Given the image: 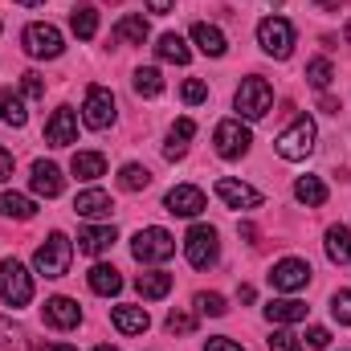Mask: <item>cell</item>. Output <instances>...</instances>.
Listing matches in <instances>:
<instances>
[{
    "instance_id": "obj_1",
    "label": "cell",
    "mask_w": 351,
    "mask_h": 351,
    "mask_svg": "<svg viewBox=\"0 0 351 351\" xmlns=\"http://www.w3.org/2000/svg\"><path fill=\"white\" fill-rule=\"evenodd\" d=\"M315 139H319V127H315V119L311 114H298L282 135H278V143H274V152L282 156V160H290V164H298V160H306L311 152H315Z\"/></svg>"
},
{
    "instance_id": "obj_2",
    "label": "cell",
    "mask_w": 351,
    "mask_h": 351,
    "mask_svg": "<svg viewBox=\"0 0 351 351\" xmlns=\"http://www.w3.org/2000/svg\"><path fill=\"white\" fill-rule=\"evenodd\" d=\"M70 258H74V241L66 233H49L45 245H37L33 265H37L41 278H66L70 274Z\"/></svg>"
},
{
    "instance_id": "obj_3",
    "label": "cell",
    "mask_w": 351,
    "mask_h": 351,
    "mask_svg": "<svg viewBox=\"0 0 351 351\" xmlns=\"http://www.w3.org/2000/svg\"><path fill=\"white\" fill-rule=\"evenodd\" d=\"M131 254H135V262L152 265V262H168L176 254V237L168 229H160V225H152V229H139L135 237H131Z\"/></svg>"
},
{
    "instance_id": "obj_4",
    "label": "cell",
    "mask_w": 351,
    "mask_h": 351,
    "mask_svg": "<svg viewBox=\"0 0 351 351\" xmlns=\"http://www.w3.org/2000/svg\"><path fill=\"white\" fill-rule=\"evenodd\" d=\"M0 302L4 306H29L33 302V278L21 262H0Z\"/></svg>"
},
{
    "instance_id": "obj_5",
    "label": "cell",
    "mask_w": 351,
    "mask_h": 351,
    "mask_svg": "<svg viewBox=\"0 0 351 351\" xmlns=\"http://www.w3.org/2000/svg\"><path fill=\"white\" fill-rule=\"evenodd\" d=\"M233 106H237L241 119H265L269 106H274V90H269L265 78H245L233 94Z\"/></svg>"
},
{
    "instance_id": "obj_6",
    "label": "cell",
    "mask_w": 351,
    "mask_h": 351,
    "mask_svg": "<svg viewBox=\"0 0 351 351\" xmlns=\"http://www.w3.org/2000/svg\"><path fill=\"white\" fill-rule=\"evenodd\" d=\"M258 45H262L269 58L286 62L290 49H294V25L286 16H265L262 25H258Z\"/></svg>"
},
{
    "instance_id": "obj_7",
    "label": "cell",
    "mask_w": 351,
    "mask_h": 351,
    "mask_svg": "<svg viewBox=\"0 0 351 351\" xmlns=\"http://www.w3.org/2000/svg\"><path fill=\"white\" fill-rule=\"evenodd\" d=\"M221 254V241H217V229L213 225H192L188 237H184V258L196 265V269H208Z\"/></svg>"
},
{
    "instance_id": "obj_8",
    "label": "cell",
    "mask_w": 351,
    "mask_h": 351,
    "mask_svg": "<svg viewBox=\"0 0 351 351\" xmlns=\"http://www.w3.org/2000/svg\"><path fill=\"white\" fill-rule=\"evenodd\" d=\"M213 143H217V156H221V160H241V156L250 152L254 135H250V127H245L241 119H225V123H217Z\"/></svg>"
},
{
    "instance_id": "obj_9",
    "label": "cell",
    "mask_w": 351,
    "mask_h": 351,
    "mask_svg": "<svg viewBox=\"0 0 351 351\" xmlns=\"http://www.w3.org/2000/svg\"><path fill=\"white\" fill-rule=\"evenodd\" d=\"M21 41H25V53H29V58H62V49H66L62 33H58L53 25H45V21H33Z\"/></svg>"
},
{
    "instance_id": "obj_10",
    "label": "cell",
    "mask_w": 351,
    "mask_h": 351,
    "mask_svg": "<svg viewBox=\"0 0 351 351\" xmlns=\"http://www.w3.org/2000/svg\"><path fill=\"white\" fill-rule=\"evenodd\" d=\"M82 123L90 131H106L114 123V94L106 86H90L86 102H82Z\"/></svg>"
},
{
    "instance_id": "obj_11",
    "label": "cell",
    "mask_w": 351,
    "mask_h": 351,
    "mask_svg": "<svg viewBox=\"0 0 351 351\" xmlns=\"http://www.w3.org/2000/svg\"><path fill=\"white\" fill-rule=\"evenodd\" d=\"M269 286L282 290V294L306 290V286H311V265L302 262V258H282V262L269 269Z\"/></svg>"
},
{
    "instance_id": "obj_12",
    "label": "cell",
    "mask_w": 351,
    "mask_h": 351,
    "mask_svg": "<svg viewBox=\"0 0 351 351\" xmlns=\"http://www.w3.org/2000/svg\"><path fill=\"white\" fill-rule=\"evenodd\" d=\"M74 139H78V114L70 106H58L45 123V143L49 147H70Z\"/></svg>"
},
{
    "instance_id": "obj_13",
    "label": "cell",
    "mask_w": 351,
    "mask_h": 351,
    "mask_svg": "<svg viewBox=\"0 0 351 351\" xmlns=\"http://www.w3.org/2000/svg\"><path fill=\"white\" fill-rule=\"evenodd\" d=\"M164 208L172 217H200L204 213V192L196 184H176L172 192L164 196Z\"/></svg>"
},
{
    "instance_id": "obj_14",
    "label": "cell",
    "mask_w": 351,
    "mask_h": 351,
    "mask_svg": "<svg viewBox=\"0 0 351 351\" xmlns=\"http://www.w3.org/2000/svg\"><path fill=\"white\" fill-rule=\"evenodd\" d=\"M217 196H221L229 208H258V204H262V192L250 188V184H241V180H233V176H221V180H217Z\"/></svg>"
},
{
    "instance_id": "obj_15",
    "label": "cell",
    "mask_w": 351,
    "mask_h": 351,
    "mask_svg": "<svg viewBox=\"0 0 351 351\" xmlns=\"http://www.w3.org/2000/svg\"><path fill=\"white\" fill-rule=\"evenodd\" d=\"M45 323H49V327H58V331H70V327H78V323H82V306H78L74 298L58 294V298H49V302H45Z\"/></svg>"
},
{
    "instance_id": "obj_16",
    "label": "cell",
    "mask_w": 351,
    "mask_h": 351,
    "mask_svg": "<svg viewBox=\"0 0 351 351\" xmlns=\"http://www.w3.org/2000/svg\"><path fill=\"white\" fill-rule=\"evenodd\" d=\"M29 184H33V192H37V196H45V200L62 196V188H66V180H62V168H58V164H45V160H37V164H33V176H29Z\"/></svg>"
},
{
    "instance_id": "obj_17",
    "label": "cell",
    "mask_w": 351,
    "mask_h": 351,
    "mask_svg": "<svg viewBox=\"0 0 351 351\" xmlns=\"http://www.w3.org/2000/svg\"><path fill=\"white\" fill-rule=\"evenodd\" d=\"M110 208H114V200H110L102 188H86V192L74 196V213H78V217H90V221L110 217Z\"/></svg>"
},
{
    "instance_id": "obj_18",
    "label": "cell",
    "mask_w": 351,
    "mask_h": 351,
    "mask_svg": "<svg viewBox=\"0 0 351 351\" xmlns=\"http://www.w3.org/2000/svg\"><path fill=\"white\" fill-rule=\"evenodd\" d=\"M192 41H196V49H200L204 58H225V49H229V41H225V33H221L217 25H208V21H200V25H192Z\"/></svg>"
},
{
    "instance_id": "obj_19",
    "label": "cell",
    "mask_w": 351,
    "mask_h": 351,
    "mask_svg": "<svg viewBox=\"0 0 351 351\" xmlns=\"http://www.w3.org/2000/svg\"><path fill=\"white\" fill-rule=\"evenodd\" d=\"M265 319L278 323V327L302 323V319H306V302H298V298H269V302H265Z\"/></svg>"
},
{
    "instance_id": "obj_20",
    "label": "cell",
    "mask_w": 351,
    "mask_h": 351,
    "mask_svg": "<svg viewBox=\"0 0 351 351\" xmlns=\"http://www.w3.org/2000/svg\"><path fill=\"white\" fill-rule=\"evenodd\" d=\"M110 323H114V331H123V335H143V331L152 327L147 311H143V306H127V302L110 311Z\"/></svg>"
},
{
    "instance_id": "obj_21",
    "label": "cell",
    "mask_w": 351,
    "mask_h": 351,
    "mask_svg": "<svg viewBox=\"0 0 351 351\" xmlns=\"http://www.w3.org/2000/svg\"><path fill=\"white\" fill-rule=\"evenodd\" d=\"M114 241H119L114 225H90V229H82V233H78V250H82V254H90V258L106 254Z\"/></svg>"
},
{
    "instance_id": "obj_22",
    "label": "cell",
    "mask_w": 351,
    "mask_h": 351,
    "mask_svg": "<svg viewBox=\"0 0 351 351\" xmlns=\"http://www.w3.org/2000/svg\"><path fill=\"white\" fill-rule=\"evenodd\" d=\"M90 290H94V294H102V298H114V294H119V290H123V274H119V269H114V265H94V269H90Z\"/></svg>"
},
{
    "instance_id": "obj_23",
    "label": "cell",
    "mask_w": 351,
    "mask_h": 351,
    "mask_svg": "<svg viewBox=\"0 0 351 351\" xmlns=\"http://www.w3.org/2000/svg\"><path fill=\"white\" fill-rule=\"evenodd\" d=\"M327 258L335 265L351 262V229L348 225H331V229H327Z\"/></svg>"
},
{
    "instance_id": "obj_24",
    "label": "cell",
    "mask_w": 351,
    "mask_h": 351,
    "mask_svg": "<svg viewBox=\"0 0 351 351\" xmlns=\"http://www.w3.org/2000/svg\"><path fill=\"white\" fill-rule=\"evenodd\" d=\"M294 196H298V204H306V208H319V204H327V184H323L319 176H298V184H294Z\"/></svg>"
},
{
    "instance_id": "obj_25",
    "label": "cell",
    "mask_w": 351,
    "mask_h": 351,
    "mask_svg": "<svg viewBox=\"0 0 351 351\" xmlns=\"http://www.w3.org/2000/svg\"><path fill=\"white\" fill-rule=\"evenodd\" d=\"M135 290H139L143 298H168V290H172V274H164V269H147V274L135 278Z\"/></svg>"
},
{
    "instance_id": "obj_26",
    "label": "cell",
    "mask_w": 351,
    "mask_h": 351,
    "mask_svg": "<svg viewBox=\"0 0 351 351\" xmlns=\"http://www.w3.org/2000/svg\"><path fill=\"white\" fill-rule=\"evenodd\" d=\"M192 135H196V123H192V119H176L164 156H168V160H184V156H188V139H192Z\"/></svg>"
},
{
    "instance_id": "obj_27",
    "label": "cell",
    "mask_w": 351,
    "mask_h": 351,
    "mask_svg": "<svg viewBox=\"0 0 351 351\" xmlns=\"http://www.w3.org/2000/svg\"><path fill=\"white\" fill-rule=\"evenodd\" d=\"M147 37H152V29H147L143 16H123L114 25V41H123V45H143Z\"/></svg>"
},
{
    "instance_id": "obj_28",
    "label": "cell",
    "mask_w": 351,
    "mask_h": 351,
    "mask_svg": "<svg viewBox=\"0 0 351 351\" xmlns=\"http://www.w3.org/2000/svg\"><path fill=\"white\" fill-rule=\"evenodd\" d=\"M37 204L21 192H0V217H12V221H33Z\"/></svg>"
},
{
    "instance_id": "obj_29",
    "label": "cell",
    "mask_w": 351,
    "mask_h": 351,
    "mask_svg": "<svg viewBox=\"0 0 351 351\" xmlns=\"http://www.w3.org/2000/svg\"><path fill=\"white\" fill-rule=\"evenodd\" d=\"M156 53H160L164 62H176V66H188V62H192V49L184 45V37H180V33H164V37H160V45H156Z\"/></svg>"
},
{
    "instance_id": "obj_30",
    "label": "cell",
    "mask_w": 351,
    "mask_h": 351,
    "mask_svg": "<svg viewBox=\"0 0 351 351\" xmlns=\"http://www.w3.org/2000/svg\"><path fill=\"white\" fill-rule=\"evenodd\" d=\"M0 123H8V127H25L29 123V110H25V98L21 94H0Z\"/></svg>"
},
{
    "instance_id": "obj_31",
    "label": "cell",
    "mask_w": 351,
    "mask_h": 351,
    "mask_svg": "<svg viewBox=\"0 0 351 351\" xmlns=\"http://www.w3.org/2000/svg\"><path fill=\"white\" fill-rule=\"evenodd\" d=\"M131 86H135L139 98H160V94H164V78H160V70H156V66H143V70H135Z\"/></svg>"
},
{
    "instance_id": "obj_32",
    "label": "cell",
    "mask_w": 351,
    "mask_h": 351,
    "mask_svg": "<svg viewBox=\"0 0 351 351\" xmlns=\"http://www.w3.org/2000/svg\"><path fill=\"white\" fill-rule=\"evenodd\" d=\"M70 172L78 176V180H98V176H106V160L98 152H78L74 164H70Z\"/></svg>"
},
{
    "instance_id": "obj_33",
    "label": "cell",
    "mask_w": 351,
    "mask_h": 351,
    "mask_svg": "<svg viewBox=\"0 0 351 351\" xmlns=\"http://www.w3.org/2000/svg\"><path fill=\"white\" fill-rule=\"evenodd\" d=\"M70 29H74L82 41H90V37L98 33V12H94V4H78V8L70 12Z\"/></svg>"
},
{
    "instance_id": "obj_34",
    "label": "cell",
    "mask_w": 351,
    "mask_h": 351,
    "mask_svg": "<svg viewBox=\"0 0 351 351\" xmlns=\"http://www.w3.org/2000/svg\"><path fill=\"white\" fill-rule=\"evenodd\" d=\"M152 184V172L143 168V164H123V172H119V188H127V192H143Z\"/></svg>"
},
{
    "instance_id": "obj_35",
    "label": "cell",
    "mask_w": 351,
    "mask_h": 351,
    "mask_svg": "<svg viewBox=\"0 0 351 351\" xmlns=\"http://www.w3.org/2000/svg\"><path fill=\"white\" fill-rule=\"evenodd\" d=\"M331 78H335V70H331V62L327 58H315L311 66H306V82L315 90H327L331 86Z\"/></svg>"
},
{
    "instance_id": "obj_36",
    "label": "cell",
    "mask_w": 351,
    "mask_h": 351,
    "mask_svg": "<svg viewBox=\"0 0 351 351\" xmlns=\"http://www.w3.org/2000/svg\"><path fill=\"white\" fill-rule=\"evenodd\" d=\"M269 351H306V343H302L294 331H286V327H282V331H274V335H269Z\"/></svg>"
},
{
    "instance_id": "obj_37",
    "label": "cell",
    "mask_w": 351,
    "mask_h": 351,
    "mask_svg": "<svg viewBox=\"0 0 351 351\" xmlns=\"http://www.w3.org/2000/svg\"><path fill=\"white\" fill-rule=\"evenodd\" d=\"M331 315H335V323L351 327V290H335L331 294Z\"/></svg>"
},
{
    "instance_id": "obj_38",
    "label": "cell",
    "mask_w": 351,
    "mask_h": 351,
    "mask_svg": "<svg viewBox=\"0 0 351 351\" xmlns=\"http://www.w3.org/2000/svg\"><path fill=\"white\" fill-rule=\"evenodd\" d=\"M196 311H200V315H213V319H221L229 306H225V298H221V294H196Z\"/></svg>"
},
{
    "instance_id": "obj_39",
    "label": "cell",
    "mask_w": 351,
    "mask_h": 351,
    "mask_svg": "<svg viewBox=\"0 0 351 351\" xmlns=\"http://www.w3.org/2000/svg\"><path fill=\"white\" fill-rule=\"evenodd\" d=\"M180 94H184V102H188V106H200V102L208 98V86H204L200 78H188V82H184V90H180Z\"/></svg>"
},
{
    "instance_id": "obj_40",
    "label": "cell",
    "mask_w": 351,
    "mask_h": 351,
    "mask_svg": "<svg viewBox=\"0 0 351 351\" xmlns=\"http://www.w3.org/2000/svg\"><path fill=\"white\" fill-rule=\"evenodd\" d=\"M21 339H25V331H21V327H16V323H8V319H4V315H0V343H4V348H21Z\"/></svg>"
},
{
    "instance_id": "obj_41",
    "label": "cell",
    "mask_w": 351,
    "mask_h": 351,
    "mask_svg": "<svg viewBox=\"0 0 351 351\" xmlns=\"http://www.w3.org/2000/svg\"><path fill=\"white\" fill-rule=\"evenodd\" d=\"M21 90H25V98H45V82H41V74H21Z\"/></svg>"
},
{
    "instance_id": "obj_42",
    "label": "cell",
    "mask_w": 351,
    "mask_h": 351,
    "mask_svg": "<svg viewBox=\"0 0 351 351\" xmlns=\"http://www.w3.org/2000/svg\"><path fill=\"white\" fill-rule=\"evenodd\" d=\"M192 327H196L192 315H184V311H172V315H168V331H172V335H188Z\"/></svg>"
},
{
    "instance_id": "obj_43",
    "label": "cell",
    "mask_w": 351,
    "mask_h": 351,
    "mask_svg": "<svg viewBox=\"0 0 351 351\" xmlns=\"http://www.w3.org/2000/svg\"><path fill=\"white\" fill-rule=\"evenodd\" d=\"M306 343H311V348H327V343H331V331H327V327H311V331H306Z\"/></svg>"
},
{
    "instance_id": "obj_44",
    "label": "cell",
    "mask_w": 351,
    "mask_h": 351,
    "mask_svg": "<svg viewBox=\"0 0 351 351\" xmlns=\"http://www.w3.org/2000/svg\"><path fill=\"white\" fill-rule=\"evenodd\" d=\"M204 351H245V348H241V343H233V339H208Z\"/></svg>"
},
{
    "instance_id": "obj_45",
    "label": "cell",
    "mask_w": 351,
    "mask_h": 351,
    "mask_svg": "<svg viewBox=\"0 0 351 351\" xmlns=\"http://www.w3.org/2000/svg\"><path fill=\"white\" fill-rule=\"evenodd\" d=\"M4 180H12V152L0 147V184H4Z\"/></svg>"
},
{
    "instance_id": "obj_46",
    "label": "cell",
    "mask_w": 351,
    "mask_h": 351,
    "mask_svg": "<svg viewBox=\"0 0 351 351\" xmlns=\"http://www.w3.org/2000/svg\"><path fill=\"white\" fill-rule=\"evenodd\" d=\"M172 4H176V0H147V8H152L156 16H168V12H172Z\"/></svg>"
},
{
    "instance_id": "obj_47",
    "label": "cell",
    "mask_w": 351,
    "mask_h": 351,
    "mask_svg": "<svg viewBox=\"0 0 351 351\" xmlns=\"http://www.w3.org/2000/svg\"><path fill=\"white\" fill-rule=\"evenodd\" d=\"M319 106H323L327 114H339V98H331V94H323V98H319Z\"/></svg>"
},
{
    "instance_id": "obj_48",
    "label": "cell",
    "mask_w": 351,
    "mask_h": 351,
    "mask_svg": "<svg viewBox=\"0 0 351 351\" xmlns=\"http://www.w3.org/2000/svg\"><path fill=\"white\" fill-rule=\"evenodd\" d=\"M315 4H319V8H327V12H339L348 0H315Z\"/></svg>"
},
{
    "instance_id": "obj_49",
    "label": "cell",
    "mask_w": 351,
    "mask_h": 351,
    "mask_svg": "<svg viewBox=\"0 0 351 351\" xmlns=\"http://www.w3.org/2000/svg\"><path fill=\"white\" fill-rule=\"evenodd\" d=\"M241 237H245V241H258V229H254V225L245 221V225H241Z\"/></svg>"
},
{
    "instance_id": "obj_50",
    "label": "cell",
    "mask_w": 351,
    "mask_h": 351,
    "mask_svg": "<svg viewBox=\"0 0 351 351\" xmlns=\"http://www.w3.org/2000/svg\"><path fill=\"white\" fill-rule=\"evenodd\" d=\"M41 351H78V348H70V343H45Z\"/></svg>"
},
{
    "instance_id": "obj_51",
    "label": "cell",
    "mask_w": 351,
    "mask_h": 351,
    "mask_svg": "<svg viewBox=\"0 0 351 351\" xmlns=\"http://www.w3.org/2000/svg\"><path fill=\"white\" fill-rule=\"evenodd\" d=\"M16 4H25V8H37V4H45V0H16Z\"/></svg>"
},
{
    "instance_id": "obj_52",
    "label": "cell",
    "mask_w": 351,
    "mask_h": 351,
    "mask_svg": "<svg viewBox=\"0 0 351 351\" xmlns=\"http://www.w3.org/2000/svg\"><path fill=\"white\" fill-rule=\"evenodd\" d=\"M94 351H119V348H110V343H102V348H94Z\"/></svg>"
},
{
    "instance_id": "obj_53",
    "label": "cell",
    "mask_w": 351,
    "mask_h": 351,
    "mask_svg": "<svg viewBox=\"0 0 351 351\" xmlns=\"http://www.w3.org/2000/svg\"><path fill=\"white\" fill-rule=\"evenodd\" d=\"M343 33H348V45H351V21H348V29H343Z\"/></svg>"
}]
</instances>
